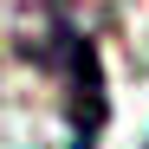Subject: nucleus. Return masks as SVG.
Masks as SVG:
<instances>
[{"label":"nucleus","mask_w":149,"mask_h":149,"mask_svg":"<svg viewBox=\"0 0 149 149\" xmlns=\"http://www.w3.org/2000/svg\"><path fill=\"white\" fill-rule=\"evenodd\" d=\"M52 58H58V71H65L71 149H97V136H104V117H110V97H104V65H97L91 33H78L65 13H52Z\"/></svg>","instance_id":"1"}]
</instances>
